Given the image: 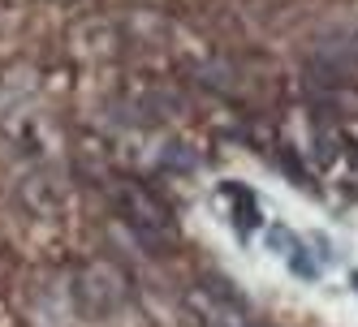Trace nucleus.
Instances as JSON below:
<instances>
[{"label":"nucleus","instance_id":"1","mask_svg":"<svg viewBox=\"0 0 358 327\" xmlns=\"http://www.w3.org/2000/svg\"><path fill=\"white\" fill-rule=\"evenodd\" d=\"M354 289H358V271H354Z\"/></svg>","mask_w":358,"mask_h":327}]
</instances>
